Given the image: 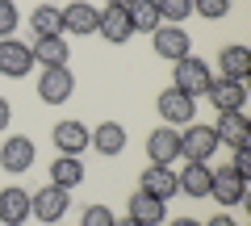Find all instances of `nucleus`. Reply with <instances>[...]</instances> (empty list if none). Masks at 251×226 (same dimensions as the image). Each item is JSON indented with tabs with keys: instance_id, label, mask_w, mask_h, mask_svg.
I'll return each instance as SVG.
<instances>
[{
	"instance_id": "f257e3e1",
	"label": "nucleus",
	"mask_w": 251,
	"mask_h": 226,
	"mask_svg": "<svg viewBox=\"0 0 251 226\" xmlns=\"http://www.w3.org/2000/svg\"><path fill=\"white\" fill-rule=\"evenodd\" d=\"M172 88L176 92H184V97H205L209 92V84H214V75H209V63L205 59H197V54H184L180 63H172Z\"/></svg>"
},
{
	"instance_id": "f03ea898",
	"label": "nucleus",
	"mask_w": 251,
	"mask_h": 226,
	"mask_svg": "<svg viewBox=\"0 0 251 226\" xmlns=\"http://www.w3.org/2000/svg\"><path fill=\"white\" fill-rule=\"evenodd\" d=\"M72 209V193L59 189V184H42L38 193H29V218H38V222H59L63 214Z\"/></svg>"
},
{
	"instance_id": "7ed1b4c3",
	"label": "nucleus",
	"mask_w": 251,
	"mask_h": 226,
	"mask_svg": "<svg viewBox=\"0 0 251 226\" xmlns=\"http://www.w3.org/2000/svg\"><path fill=\"white\" fill-rule=\"evenodd\" d=\"M218 134H214V126H201V122H188L184 126V134H180V159H188V163H209V155L218 151Z\"/></svg>"
},
{
	"instance_id": "20e7f679",
	"label": "nucleus",
	"mask_w": 251,
	"mask_h": 226,
	"mask_svg": "<svg viewBox=\"0 0 251 226\" xmlns=\"http://www.w3.org/2000/svg\"><path fill=\"white\" fill-rule=\"evenodd\" d=\"M72 92H75L72 67H42V75H38V100L42 105H67Z\"/></svg>"
},
{
	"instance_id": "39448f33",
	"label": "nucleus",
	"mask_w": 251,
	"mask_h": 226,
	"mask_svg": "<svg viewBox=\"0 0 251 226\" xmlns=\"http://www.w3.org/2000/svg\"><path fill=\"white\" fill-rule=\"evenodd\" d=\"M34 72V50L17 38H0V75L4 80H21Z\"/></svg>"
},
{
	"instance_id": "423d86ee",
	"label": "nucleus",
	"mask_w": 251,
	"mask_h": 226,
	"mask_svg": "<svg viewBox=\"0 0 251 226\" xmlns=\"http://www.w3.org/2000/svg\"><path fill=\"white\" fill-rule=\"evenodd\" d=\"M151 42H155V54L168 59V63H180L184 54H193V38H188L184 25H159L151 34Z\"/></svg>"
},
{
	"instance_id": "0eeeda50",
	"label": "nucleus",
	"mask_w": 251,
	"mask_h": 226,
	"mask_svg": "<svg viewBox=\"0 0 251 226\" xmlns=\"http://www.w3.org/2000/svg\"><path fill=\"white\" fill-rule=\"evenodd\" d=\"M209 197H214L218 205L234 209V205H243V201H247V180H243L234 168H218L214 180H209Z\"/></svg>"
},
{
	"instance_id": "6e6552de",
	"label": "nucleus",
	"mask_w": 251,
	"mask_h": 226,
	"mask_svg": "<svg viewBox=\"0 0 251 226\" xmlns=\"http://www.w3.org/2000/svg\"><path fill=\"white\" fill-rule=\"evenodd\" d=\"M155 109H159L163 126H188L193 113H197V100L184 97V92H176V88H163L159 100H155Z\"/></svg>"
},
{
	"instance_id": "1a4fd4ad",
	"label": "nucleus",
	"mask_w": 251,
	"mask_h": 226,
	"mask_svg": "<svg viewBox=\"0 0 251 226\" xmlns=\"http://www.w3.org/2000/svg\"><path fill=\"white\" fill-rule=\"evenodd\" d=\"M0 168L9 176L29 172V168H34V138H25V134L4 138V147H0Z\"/></svg>"
},
{
	"instance_id": "9d476101",
	"label": "nucleus",
	"mask_w": 251,
	"mask_h": 226,
	"mask_svg": "<svg viewBox=\"0 0 251 226\" xmlns=\"http://www.w3.org/2000/svg\"><path fill=\"white\" fill-rule=\"evenodd\" d=\"M147 159L151 163H163V168H172V163L180 159V130L176 126H159L147 134Z\"/></svg>"
},
{
	"instance_id": "9b49d317",
	"label": "nucleus",
	"mask_w": 251,
	"mask_h": 226,
	"mask_svg": "<svg viewBox=\"0 0 251 226\" xmlns=\"http://www.w3.org/2000/svg\"><path fill=\"white\" fill-rule=\"evenodd\" d=\"M205 97H209V105L218 113H243V105H247V84L243 80H214Z\"/></svg>"
},
{
	"instance_id": "f8f14e48",
	"label": "nucleus",
	"mask_w": 251,
	"mask_h": 226,
	"mask_svg": "<svg viewBox=\"0 0 251 226\" xmlns=\"http://www.w3.org/2000/svg\"><path fill=\"white\" fill-rule=\"evenodd\" d=\"M50 138H54V147H59V155H80L84 147H92V130L84 126V122H72V118H63Z\"/></svg>"
},
{
	"instance_id": "ddd939ff",
	"label": "nucleus",
	"mask_w": 251,
	"mask_h": 226,
	"mask_svg": "<svg viewBox=\"0 0 251 226\" xmlns=\"http://www.w3.org/2000/svg\"><path fill=\"white\" fill-rule=\"evenodd\" d=\"M97 34L105 38L109 46H122V42H130V38H134L130 13H126V9H100V17H97Z\"/></svg>"
},
{
	"instance_id": "4468645a",
	"label": "nucleus",
	"mask_w": 251,
	"mask_h": 226,
	"mask_svg": "<svg viewBox=\"0 0 251 226\" xmlns=\"http://www.w3.org/2000/svg\"><path fill=\"white\" fill-rule=\"evenodd\" d=\"M97 17H100V9H92L88 0H72L63 9V34H75V38L97 34Z\"/></svg>"
},
{
	"instance_id": "2eb2a0df",
	"label": "nucleus",
	"mask_w": 251,
	"mask_h": 226,
	"mask_svg": "<svg viewBox=\"0 0 251 226\" xmlns=\"http://www.w3.org/2000/svg\"><path fill=\"white\" fill-rule=\"evenodd\" d=\"M143 193H151V197H159V201H172V197L180 193L176 168H163V163H147V172H143Z\"/></svg>"
},
{
	"instance_id": "dca6fc26",
	"label": "nucleus",
	"mask_w": 251,
	"mask_h": 226,
	"mask_svg": "<svg viewBox=\"0 0 251 226\" xmlns=\"http://www.w3.org/2000/svg\"><path fill=\"white\" fill-rule=\"evenodd\" d=\"M0 222H4V226H21V222H29V193L21 189V184L0 189Z\"/></svg>"
},
{
	"instance_id": "f3484780",
	"label": "nucleus",
	"mask_w": 251,
	"mask_h": 226,
	"mask_svg": "<svg viewBox=\"0 0 251 226\" xmlns=\"http://www.w3.org/2000/svg\"><path fill=\"white\" fill-rule=\"evenodd\" d=\"M218 143L222 147H247L251 143V126H247V113H218V126H214Z\"/></svg>"
},
{
	"instance_id": "a211bd4d",
	"label": "nucleus",
	"mask_w": 251,
	"mask_h": 226,
	"mask_svg": "<svg viewBox=\"0 0 251 226\" xmlns=\"http://www.w3.org/2000/svg\"><path fill=\"white\" fill-rule=\"evenodd\" d=\"M180 193L184 197H209V180H214V168L209 163H188L184 159V172H176Z\"/></svg>"
},
{
	"instance_id": "6ab92c4d",
	"label": "nucleus",
	"mask_w": 251,
	"mask_h": 226,
	"mask_svg": "<svg viewBox=\"0 0 251 226\" xmlns=\"http://www.w3.org/2000/svg\"><path fill=\"white\" fill-rule=\"evenodd\" d=\"M130 218H134V222H143V226H155V222H163V218H168V201H159V197H151V193H143L138 189L134 197H130Z\"/></svg>"
},
{
	"instance_id": "aec40b11",
	"label": "nucleus",
	"mask_w": 251,
	"mask_h": 226,
	"mask_svg": "<svg viewBox=\"0 0 251 226\" xmlns=\"http://www.w3.org/2000/svg\"><path fill=\"white\" fill-rule=\"evenodd\" d=\"M218 72H222V80H247L251 75V50L247 46H222Z\"/></svg>"
},
{
	"instance_id": "412c9836",
	"label": "nucleus",
	"mask_w": 251,
	"mask_h": 226,
	"mask_svg": "<svg viewBox=\"0 0 251 226\" xmlns=\"http://www.w3.org/2000/svg\"><path fill=\"white\" fill-rule=\"evenodd\" d=\"M34 63L42 67H67V59H72V46L63 42V38H34Z\"/></svg>"
},
{
	"instance_id": "4be33fe9",
	"label": "nucleus",
	"mask_w": 251,
	"mask_h": 226,
	"mask_svg": "<svg viewBox=\"0 0 251 226\" xmlns=\"http://www.w3.org/2000/svg\"><path fill=\"white\" fill-rule=\"evenodd\" d=\"M29 29H34V38H63V9L59 4H38L29 13Z\"/></svg>"
},
{
	"instance_id": "5701e85b",
	"label": "nucleus",
	"mask_w": 251,
	"mask_h": 226,
	"mask_svg": "<svg viewBox=\"0 0 251 226\" xmlns=\"http://www.w3.org/2000/svg\"><path fill=\"white\" fill-rule=\"evenodd\" d=\"M50 184H59V189L72 193L75 184H84V163L80 155H59V159L50 163Z\"/></svg>"
},
{
	"instance_id": "b1692460",
	"label": "nucleus",
	"mask_w": 251,
	"mask_h": 226,
	"mask_svg": "<svg viewBox=\"0 0 251 226\" xmlns=\"http://www.w3.org/2000/svg\"><path fill=\"white\" fill-rule=\"evenodd\" d=\"M92 147H97L100 155H122L126 151V126H117V122H100L97 130H92Z\"/></svg>"
},
{
	"instance_id": "393cba45",
	"label": "nucleus",
	"mask_w": 251,
	"mask_h": 226,
	"mask_svg": "<svg viewBox=\"0 0 251 226\" xmlns=\"http://www.w3.org/2000/svg\"><path fill=\"white\" fill-rule=\"evenodd\" d=\"M126 13H130V25H134V34H155V29L163 25V21H159V9H155V0H134Z\"/></svg>"
},
{
	"instance_id": "a878e982",
	"label": "nucleus",
	"mask_w": 251,
	"mask_h": 226,
	"mask_svg": "<svg viewBox=\"0 0 251 226\" xmlns=\"http://www.w3.org/2000/svg\"><path fill=\"white\" fill-rule=\"evenodd\" d=\"M163 25H184V17H193V0H155Z\"/></svg>"
},
{
	"instance_id": "bb28decb",
	"label": "nucleus",
	"mask_w": 251,
	"mask_h": 226,
	"mask_svg": "<svg viewBox=\"0 0 251 226\" xmlns=\"http://www.w3.org/2000/svg\"><path fill=\"white\" fill-rule=\"evenodd\" d=\"M193 13H201L209 21H222L230 13V0H193Z\"/></svg>"
},
{
	"instance_id": "cd10ccee",
	"label": "nucleus",
	"mask_w": 251,
	"mask_h": 226,
	"mask_svg": "<svg viewBox=\"0 0 251 226\" xmlns=\"http://www.w3.org/2000/svg\"><path fill=\"white\" fill-rule=\"evenodd\" d=\"M113 222H117V218H113V209H109V205H88L80 226H113Z\"/></svg>"
},
{
	"instance_id": "c85d7f7f",
	"label": "nucleus",
	"mask_w": 251,
	"mask_h": 226,
	"mask_svg": "<svg viewBox=\"0 0 251 226\" xmlns=\"http://www.w3.org/2000/svg\"><path fill=\"white\" fill-rule=\"evenodd\" d=\"M13 29H17V4L0 0V38H13Z\"/></svg>"
},
{
	"instance_id": "c756f323",
	"label": "nucleus",
	"mask_w": 251,
	"mask_h": 226,
	"mask_svg": "<svg viewBox=\"0 0 251 226\" xmlns=\"http://www.w3.org/2000/svg\"><path fill=\"white\" fill-rule=\"evenodd\" d=\"M230 168L243 176V180H251V151H247V147H234V159H230Z\"/></svg>"
},
{
	"instance_id": "7c9ffc66",
	"label": "nucleus",
	"mask_w": 251,
	"mask_h": 226,
	"mask_svg": "<svg viewBox=\"0 0 251 226\" xmlns=\"http://www.w3.org/2000/svg\"><path fill=\"white\" fill-rule=\"evenodd\" d=\"M9 118H13V105L4 97H0V134H4V130H9Z\"/></svg>"
},
{
	"instance_id": "2f4dec72",
	"label": "nucleus",
	"mask_w": 251,
	"mask_h": 226,
	"mask_svg": "<svg viewBox=\"0 0 251 226\" xmlns=\"http://www.w3.org/2000/svg\"><path fill=\"white\" fill-rule=\"evenodd\" d=\"M205 226H234V218H230V214H214Z\"/></svg>"
},
{
	"instance_id": "473e14b6",
	"label": "nucleus",
	"mask_w": 251,
	"mask_h": 226,
	"mask_svg": "<svg viewBox=\"0 0 251 226\" xmlns=\"http://www.w3.org/2000/svg\"><path fill=\"white\" fill-rule=\"evenodd\" d=\"M134 0H105V9H130Z\"/></svg>"
},
{
	"instance_id": "72a5a7b5",
	"label": "nucleus",
	"mask_w": 251,
	"mask_h": 226,
	"mask_svg": "<svg viewBox=\"0 0 251 226\" xmlns=\"http://www.w3.org/2000/svg\"><path fill=\"white\" fill-rule=\"evenodd\" d=\"M172 226H201L197 218H172Z\"/></svg>"
},
{
	"instance_id": "f704fd0d",
	"label": "nucleus",
	"mask_w": 251,
	"mask_h": 226,
	"mask_svg": "<svg viewBox=\"0 0 251 226\" xmlns=\"http://www.w3.org/2000/svg\"><path fill=\"white\" fill-rule=\"evenodd\" d=\"M113 226H143V222H134V218H122V222H113Z\"/></svg>"
}]
</instances>
